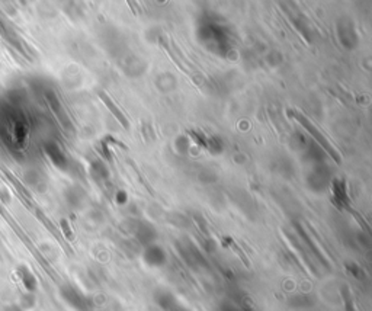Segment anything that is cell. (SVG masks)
Listing matches in <instances>:
<instances>
[{"label":"cell","instance_id":"1","mask_svg":"<svg viewBox=\"0 0 372 311\" xmlns=\"http://www.w3.org/2000/svg\"><path fill=\"white\" fill-rule=\"evenodd\" d=\"M199 38L204 44L208 45L209 49L221 54H226L230 48L229 44V34L226 29L218 24H205L199 28Z\"/></svg>","mask_w":372,"mask_h":311},{"label":"cell","instance_id":"2","mask_svg":"<svg viewBox=\"0 0 372 311\" xmlns=\"http://www.w3.org/2000/svg\"><path fill=\"white\" fill-rule=\"evenodd\" d=\"M294 114V117L297 118V121L301 124L302 127L310 133V135L317 141V143L322 145V148L325 150L326 153H328L331 157H333V160L334 162H337V163H342V159H340V154H339V151L333 147V144L330 143L327 138H326L325 135H323V133L322 131H319V128L314 125V124H311V121H308L302 114L300 112H292Z\"/></svg>","mask_w":372,"mask_h":311},{"label":"cell","instance_id":"3","mask_svg":"<svg viewBox=\"0 0 372 311\" xmlns=\"http://www.w3.org/2000/svg\"><path fill=\"white\" fill-rule=\"evenodd\" d=\"M61 297L76 311H92L93 306L91 298H88L79 289H76L71 285H66V287L61 288Z\"/></svg>","mask_w":372,"mask_h":311},{"label":"cell","instance_id":"4","mask_svg":"<svg viewBox=\"0 0 372 311\" xmlns=\"http://www.w3.org/2000/svg\"><path fill=\"white\" fill-rule=\"evenodd\" d=\"M156 301L164 311H190L182 304H179L178 300L170 292H166V291L156 294Z\"/></svg>","mask_w":372,"mask_h":311},{"label":"cell","instance_id":"5","mask_svg":"<svg viewBox=\"0 0 372 311\" xmlns=\"http://www.w3.org/2000/svg\"><path fill=\"white\" fill-rule=\"evenodd\" d=\"M144 261L150 266H162L166 264V253L162 247H159L156 244H150V246H147V249L144 252Z\"/></svg>","mask_w":372,"mask_h":311},{"label":"cell","instance_id":"6","mask_svg":"<svg viewBox=\"0 0 372 311\" xmlns=\"http://www.w3.org/2000/svg\"><path fill=\"white\" fill-rule=\"evenodd\" d=\"M294 225H295V228H297L298 234H300V236L302 237V240H304V243H305V244H307V246H308V247L311 249V252H313V253L316 255V258H317L319 261H322L325 266L330 267V265H328V262H327V259H325V256H323V253L320 252V249L317 247V244H316V243H314V241L311 240V237L308 236V233H307V231L304 230L302 224H300V222H295Z\"/></svg>","mask_w":372,"mask_h":311},{"label":"cell","instance_id":"7","mask_svg":"<svg viewBox=\"0 0 372 311\" xmlns=\"http://www.w3.org/2000/svg\"><path fill=\"white\" fill-rule=\"evenodd\" d=\"M136 236L141 244L150 246V243H153L156 239V230L153 225L147 224V222H140L139 228L136 231Z\"/></svg>","mask_w":372,"mask_h":311},{"label":"cell","instance_id":"8","mask_svg":"<svg viewBox=\"0 0 372 311\" xmlns=\"http://www.w3.org/2000/svg\"><path fill=\"white\" fill-rule=\"evenodd\" d=\"M99 96H100L102 102H103V103H105V105H106V106L109 108V111L112 112V115H114L116 120L121 122V125H122V127H124L125 130H128V128H130V122H128V120L125 118V115H124V114L121 112V109H119V108L116 106L115 103L112 102V99H111L109 96L106 95L105 92H99Z\"/></svg>","mask_w":372,"mask_h":311},{"label":"cell","instance_id":"9","mask_svg":"<svg viewBox=\"0 0 372 311\" xmlns=\"http://www.w3.org/2000/svg\"><path fill=\"white\" fill-rule=\"evenodd\" d=\"M46 151L48 153V156L51 157V160H52V163H54L55 166H58V168L61 169H66L67 160H66L64 153L58 148V145H55V144H48L46 147Z\"/></svg>","mask_w":372,"mask_h":311},{"label":"cell","instance_id":"10","mask_svg":"<svg viewBox=\"0 0 372 311\" xmlns=\"http://www.w3.org/2000/svg\"><path fill=\"white\" fill-rule=\"evenodd\" d=\"M333 195H334L339 207L348 205L349 198L346 195V183L342 179H334L333 180Z\"/></svg>","mask_w":372,"mask_h":311},{"label":"cell","instance_id":"11","mask_svg":"<svg viewBox=\"0 0 372 311\" xmlns=\"http://www.w3.org/2000/svg\"><path fill=\"white\" fill-rule=\"evenodd\" d=\"M46 99H48V102H49V105H51L52 111L55 112V115H57V117L60 115L63 125H64V127H67V128H70L69 118H67V115L64 114V111H63V108H61V103L58 102L57 96L54 95L52 92H48V93H46Z\"/></svg>","mask_w":372,"mask_h":311},{"label":"cell","instance_id":"12","mask_svg":"<svg viewBox=\"0 0 372 311\" xmlns=\"http://www.w3.org/2000/svg\"><path fill=\"white\" fill-rule=\"evenodd\" d=\"M314 303H316V298L311 295H307V294L295 295V297L289 298V301H288V304L294 309H308V307H313Z\"/></svg>","mask_w":372,"mask_h":311},{"label":"cell","instance_id":"13","mask_svg":"<svg viewBox=\"0 0 372 311\" xmlns=\"http://www.w3.org/2000/svg\"><path fill=\"white\" fill-rule=\"evenodd\" d=\"M19 273H21V279H22L23 285L26 287V289H28V291H34V289L37 288V279H35V276H34L26 267H23V266L19 267Z\"/></svg>","mask_w":372,"mask_h":311},{"label":"cell","instance_id":"14","mask_svg":"<svg viewBox=\"0 0 372 311\" xmlns=\"http://www.w3.org/2000/svg\"><path fill=\"white\" fill-rule=\"evenodd\" d=\"M342 298H343V303H345V311H356L348 287H342Z\"/></svg>","mask_w":372,"mask_h":311},{"label":"cell","instance_id":"15","mask_svg":"<svg viewBox=\"0 0 372 311\" xmlns=\"http://www.w3.org/2000/svg\"><path fill=\"white\" fill-rule=\"evenodd\" d=\"M346 267H348V270L355 278H358V279L364 278V270L356 264H346Z\"/></svg>","mask_w":372,"mask_h":311},{"label":"cell","instance_id":"16","mask_svg":"<svg viewBox=\"0 0 372 311\" xmlns=\"http://www.w3.org/2000/svg\"><path fill=\"white\" fill-rule=\"evenodd\" d=\"M116 202L121 204V205H124V204L127 202V193L124 191L118 192V193H116Z\"/></svg>","mask_w":372,"mask_h":311},{"label":"cell","instance_id":"17","mask_svg":"<svg viewBox=\"0 0 372 311\" xmlns=\"http://www.w3.org/2000/svg\"><path fill=\"white\" fill-rule=\"evenodd\" d=\"M218 311H238L235 307H232V304H229V303H223L221 306H220V310Z\"/></svg>","mask_w":372,"mask_h":311},{"label":"cell","instance_id":"18","mask_svg":"<svg viewBox=\"0 0 372 311\" xmlns=\"http://www.w3.org/2000/svg\"><path fill=\"white\" fill-rule=\"evenodd\" d=\"M61 225H63V228H64V231H66V234H67V237L71 239L73 237V234H71V230H69V225H67V221H61Z\"/></svg>","mask_w":372,"mask_h":311}]
</instances>
